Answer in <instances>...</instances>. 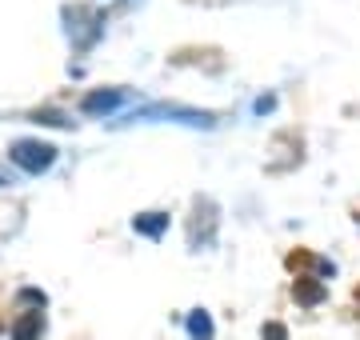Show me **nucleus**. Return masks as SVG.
<instances>
[{
	"label": "nucleus",
	"mask_w": 360,
	"mask_h": 340,
	"mask_svg": "<svg viewBox=\"0 0 360 340\" xmlns=\"http://www.w3.org/2000/svg\"><path fill=\"white\" fill-rule=\"evenodd\" d=\"M8 160H13L25 176H40V172H49L52 164H56V144L37 140V136H25V140L8 144Z\"/></svg>",
	"instance_id": "1"
},
{
	"label": "nucleus",
	"mask_w": 360,
	"mask_h": 340,
	"mask_svg": "<svg viewBox=\"0 0 360 340\" xmlns=\"http://www.w3.org/2000/svg\"><path fill=\"white\" fill-rule=\"evenodd\" d=\"M132 120H172V124H184V129H217V117L212 112H200V108H184V105H148V108H132Z\"/></svg>",
	"instance_id": "2"
},
{
	"label": "nucleus",
	"mask_w": 360,
	"mask_h": 340,
	"mask_svg": "<svg viewBox=\"0 0 360 340\" xmlns=\"http://www.w3.org/2000/svg\"><path fill=\"white\" fill-rule=\"evenodd\" d=\"M217 224H220V209L217 200L200 197L193 204V224H188V244H193L196 252L200 249H212L217 244Z\"/></svg>",
	"instance_id": "3"
},
{
	"label": "nucleus",
	"mask_w": 360,
	"mask_h": 340,
	"mask_svg": "<svg viewBox=\"0 0 360 340\" xmlns=\"http://www.w3.org/2000/svg\"><path fill=\"white\" fill-rule=\"evenodd\" d=\"M136 100L132 89H92L80 96V112L84 117H116L120 108H129Z\"/></svg>",
	"instance_id": "4"
},
{
	"label": "nucleus",
	"mask_w": 360,
	"mask_h": 340,
	"mask_svg": "<svg viewBox=\"0 0 360 340\" xmlns=\"http://www.w3.org/2000/svg\"><path fill=\"white\" fill-rule=\"evenodd\" d=\"M44 304H37L32 313H20V320L13 325V340H37L44 332V313H40Z\"/></svg>",
	"instance_id": "5"
},
{
	"label": "nucleus",
	"mask_w": 360,
	"mask_h": 340,
	"mask_svg": "<svg viewBox=\"0 0 360 340\" xmlns=\"http://www.w3.org/2000/svg\"><path fill=\"white\" fill-rule=\"evenodd\" d=\"M132 228L148 240H160L168 233V212H141V216H132Z\"/></svg>",
	"instance_id": "6"
},
{
	"label": "nucleus",
	"mask_w": 360,
	"mask_h": 340,
	"mask_svg": "<svg viewBox=\"0 0 360 340\" xmlns=\"http://www.w3.org/2000/svg\"><path fill=\"white\" fill-rule=\"evenodd\" d=\"M184 328H188V336H193V340H212V336H217L212 316H208L205 308H193V313H188V320H184Z\"/></svg>",
	"instance_id": "7"
},
{
	"label": "nucleus",
	"mask_w": 360,
	"mask_h": 340,
	"mask_svg": "<svg viewBox=\"0 0 360 340\" xmlns=\"http://www.w3.org/2000/svg\"><path fill=\"white\" fill-rule=\"evenodd\" d=\"M312 280H316V276H300V280H296V301L300 304H316L324 296V288L312 285Z\"/></svg>",
	"instance_id": "8"
},
{
	"label": "nucleus",
	"mask_w": 360,
	"mask_h": 340,
	"mask_svg": "<svg viewBox=\"0 0 360 340\" xmlns=\"http://www.w3.org/2000/svg\"><path fill=\"white\" fill-rule=\"evenodd\" d=\"M32 120H37V124H56V129H72V120H68L65 112H52V108H44V112H32Z\"/></svg>",
	"instance_id": "9"
},
{
	"label": "nucleus",
	"mask_w": 360,
	"mask_h": 340,
	"mask_svg": "<svg viewBox=\"0 0 360 340\" xmlns=\"http://www.w3.org/2000/svg\"><path fill=\"white\" fill-rule=\"evenodd\" d=\"M264 336H269V340H284V328L281 325H269V328H264Z\"/></svg>",
	"instance_id": "10"
},
{
	"label": "nucleus",
	"mask_w": 360,
	"mask_h": 340,
	"mask_svg": "<svg viewBox=\"0 0 360 340\" xmlns=\"http://www.w3.org/2000/svg\"><path fill=\"white\" fill-rule=\"evenodd\" d=\"M8 184H13V172H4V169H0V188H8Z\"/></svg>",
	"instance_id": "11"
}]
</instances>
